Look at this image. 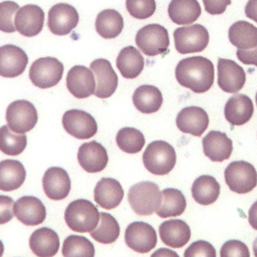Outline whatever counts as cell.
I'll use <instances>...</instances> for the list:
<instances>
[{"label":"cell","instance_id":"39","mask_svg":"<svg viewBox=\"0 0 257 257\" xmlns=\"http://www.w3.org/2000/svg\"><path fill=\"white\" fill-rule=\"evenodd\" d=\"M127 12L137 19H147L156 11L155 0H125Z\"/></svg>","mask_w":257,"mask_h":257},{"label":"cell","instance_id":"17","mask_svg":"<svg viewBox=\"0 0 257 257\" xmlns=\"http://www.w3.org/2000/svg\"><path fill=\"white\" fill-rule=\"evenodd\" d=\"M28 63V56L24 50L13 44L0 46V75L16 77L22 74Z\"/></svg>","mask_w":257,"mask_h":257},{"label":"cell","instance_id":"6","mask_svg":"<svg viewBox=\"0 0 257 257\" xmlns=\"http://www.w3.org/2000/svg\"><path fill=\"white\" fill-rule=\"evenodd\" d=\"M175 47L181 54L203 51L209 43V32L201 24L179 27L174 32Z\"/></svg>","mask_w":257,"mask_h":257},{"label":"cell","instance_id":"51","mask_svg":"<svg viewBox=\"0 0 257 257\" xmlns=\"http://www.w3.org/2000/svg\"><path fill=\"white\" fill-rule=\"evenodd\" d=\"M255 100H256V104H257V92H256V96H255Z\"/></svg>","mask_w":257,"mask_h":257},{"label":"cell","instance_id":"5","mask_svg":"<svg viewBox=\"0 0 257 257\" xmlns=\"http://www.w3.org/2000/svg\"><path fill=\"white\" fill-rule=\"evenodd\" d=\"M225 182L232 192L246 194L257 185V172L254 166L245 161L230 163L224 172Z\"/></svg>","mask_w":257,"mask_h":257},{"label":"cell","instance_id":"42","mask_svg":"<svg viewBox=\"0 0 257 257\" xmlns=\"http://www.w3.org/2000/svg\"><path fill=\"white\" fill-rule=\"evenodd\" d=\"M184 257H216V250L208 241L199 240L185 250Z\"/></svg>","mask_w":257,"mask_h":257},{"label":"cell","instance_id":"34","mask_svg":"<svg viewBox=\"0 0 257 257\" xmlns=\"http://www.w3.org/2000/svg\"><path fill=\"white\" fill-rule=\"evenodd\" d=\"M123 28L122 16L114 9L100 11L95 19L96 32L105 39L115 38Z\"/></svg>","mask_w":257,"mask_h":257},{"label":"cell","instance_id":"46","mask_svg":"<svg viewBox=\"0 0 257 257\" xmlns=\"http://www.w3.org/2000/svg\"><path fill=\"white\" fill-rule=\"evenodd\" d=\"M245 15L257 23V0H249L245 6Z\"/></svg>","mask_w":257,"mask_h":257},{"label":"cell","instance_id":"19","mask_svg":"<svg viewBox=\"0 0 257 257\" xmlns=\"http://www.w3.org/2000/svg\"><path fill=\"white\" fill-rule=\"evenodd\" d=\"M176 124L185 134L201 137L209 125V116L202 107L187 106L178 113Z\"/></svg>","mask_w":257,"mask_h":257},{"label":"cell","instance_id":"9","mask_svg":"<svg viewBox=\"0 0 257 257\" xmlns=\"http://www.w3.org/2000/svg\"><path fill=\"white\" fill-rule=\"evenodd\" d=\"M37 118L35 106L24 99L11 102L6 109L7 125L16 134L23 135L31 131L35 126Z\"/></svg>","mask_w":257,"mask_h":257},{"label":"cell","instance_id":"38","mask_svg":"<svg viewBox=\"0 0 257 257\" xmlns=\"http://www.w3.org/2000/svg\"><path fill=\"white\" fill-rule=\"evenodd\" d=\"M26 145L27 139L25 134H16L8 125L0 127V151L5 155L17 156L24 151Z\"/></svg>","mask_w":257,"mask_h":257},{"label":"cell","instance_id":"21","mask_svg":"<svg viewBox=\"0 0 257 257\" xmlns=\"http://www.w3.org/2000/svg\"><path fill=\"white\" fill-rule=\"evenodd\" d=\"M13 213L18 221L27 226L39 225L46 217L43 203L33 196L19 198L13 206Z\"/></svg>","mask_w":257,"mask_h":257},{"label":"cell","instance_id":"13","mask_svg":"<svg viewBox=\"0 0 257 257\" xmlns=\"http://www.w3.org/2000/svg\"><path fill=\"white\" fill-rule=\"evenodd\" d=\"M95 76L94 95L99 98L111 96L117 87V75L112 69L110 62L104 58H98L90 63L89 68Z\"/></svg>","mask_w":257,"mask_h":257},{"label":"cell","instance_id":"49","mask_svg":"<svg viewBox=\"0 0 257 257\" xmlns=\"http://www.w3.org/2000/svg\"><path fill=\"white\" fill-rule=\"evenodd\" d=\"M253 252H254L255 257H257V238L253 242Z\"/></svg>","mask_w":257,"mask_h":257},{"label":"cell","instance_id":"23","mask_svg":"<svg viewBox=\"0 0 257 257\" xmlns=\"http://www.w3.org/2000/svg\"><path fill=\"white\" fill-rule=\"evenodd\" d=\"M254 112L251 98L246 94L237 93L232 95L224 107L225 118L232 125H242L250 120Z\"/></svg>","mask_w":257,"mask_h":257},{"label":"cell","instance_id":"3","mask_svg":"<svg viewBox=\"0 0 257 257\" xmlns=\"http://www.w3.org/2000/svg\"><path fill=\"white\" fill-rule=\"evenodd\" d=\"M176 152L165 141H155L148 145L143 154L145 168L152 174L164 176L169 174L176 165Z\"/></svg>","mask_w":257,"mask_h":257},{"label":"cell","instance_id":"25","mask_svg":"<svg viewBox=\"0 0 257 257\" xmlns=\"http://www.w3.org/2000/svg\"><path fill=\"white\" fill-rule=\"evenodd\" d=\"M159 233L163 243L172 248L185 246L191 238L189 225L180 219H172L163 222L159 227Z\"/></svg>","mask_w":257,"mask_h":257},{"label":"cell","instance_id":"2","mask_svg":"<svg viewBox=\"0 0 257 257\" xmlns=\"http://www.w3.org/2000/svg\"><path fill=\"white\" fill-rule=\"evenodd\" d=\"M64 220L72 231L87 233L96 228L99 212L90 201L78 199L68 204L64 212Z\"/></svg>","mask_w":257,"mask_h":257},{"label":"cell","instance_id":"44","mask_svg":"<svg viewBox=\"0 0 257 257\" xmlns=\"http://www.w3.org/2000/svg\"><path fill=\"white\" fill-rule=\"evenodd\" d=\"M206 12L211 15H219L225 12L231 0H203Z\"/></svg>","mask_w":257,"mask_h":257},{"label":"cell","instance_id":"4","mask_svg":"<svg viewBox=\"0 0 257 257\" xmlns=\"http://www.w3.org/2000/svg\"><path fill=\"white\" fill-rule=\"evenodd\" d=\"M127 201L138 215H152L161 202V191L154 182L143 181L133 185L127 193Z\"/></svg>","mask_w":257,"mask_h":257},{"label":"cell","instance_id":"26","mask_svg":"<svg viewBox=\"0 0 257 257\" xmlns=\"http://www.w3.org/2000/svg\"><path fill=\"white\" fill-rule=\"evenodd\" d=\"M29 246L37 257H53L59 249V237L55 231L42 227L31 234Z\"/></svg>","mask_w":257,"mask_h":257},{"label":"cell","instance_id":"31","mask_svg":"<svg viewBox=\"0 0 257 257\" xmlns=\"http://www.w3.org/2000/svg\"><path fill=\"white\" fill-rule=\"evenodd\" d=\"M186 206V198L180 190L167 188L161 192V202L156 213L161 218L177 217L184 213Z\"/></svg>","mask_w":257,"mask_h":257},{"label":"cell","instance_id":"27","mask_svg":"<svg viewBox=\"0 0 257 257\" xmlns=\"http://www.w3.org/2000/svg\"><path fill=\"white\" fill-rule=\"evenodd\" d=\"M116 67L120 74L127 79L138 77L144 69L145 59L141 52L134 46L122 48L115 60Z\"/></svg>","mask_w":257,"mask_h":257},{"label":"cell","instance_id":"11","mask_svg":"<svg viewBox=\"0 0 257 257\" xmlns=\"http://www.w3.org/2000/svg\"><path fill=\"white\" fill-rule=\"evenodd\" d=\"M62 125L70 136L86 140L93 137L97 132V124L91 114L80 109H70L62 116Z\"/></svg>","mask_w":257,"mask_h":257},{"label":"cell","instance_id":"12","mask_svg":"<svg viewBox=\"0 0 257 257\" xmlns=\"http://www.w3.org/2000/svg\"><path fill=\"white\" fill-rule=\"evenodd\" d=\"M79 16L76 9L66 3H57L48 11L47 26L55 35H66L74 29Z\"/></svg>","mask_w":257,"mask_h":257},{"label":"cell","instance_id":"43","mask_svg":"<svg viewBox=\"0 0 257 257\" xmlns=\"http://www.w3.org/2000/svg\"><path fill=\"white\" fill-rule=\"evenodd\" d=\"M13 206L14 202L12 198L0 195V225L8 223L13 218Z\"/></svg>","mask_w":257,"mask_h":257},{"label":"cell","instance_id":"50","mask_svg":"<svg viewBox=\"0 0 257 257\" xmlns=\"http://www.w3.org/2000/svg\"><path fill=\"white\" fill-rule=\"evenodd\" d=\"M3 252H4V245H3L2 241H0V257H2Z\"/></svg>","mask_w":257,"mask_h":257},{"label":"cell","instance_id":"16","mask_svg":"<svg viewBox=\"0 0 257 257\" xmlns=\"http://www.w3.org/2000/svg\"><path fill=\"white\" fill-rule=\"evenodd\" d=\"M66 87L76 98L90 96L95 89V79L92 71L83 65H74L67 72Z\"/></svg>","mask_w":257,"mask_h":257},{"label":"cell","instance_id":"41","mask_svg":"<svg viewBox=\"0 0 257 257\" xmlns=\"http://www.w3.org/2000/svg\"><path fill=\"white\" fill-rule=\"evenodd\" d=\"M220 257H250L249 249L239 240L226 241L220 249Z\"/></svg>","mask_w":257,"mask_h":257},{"label":"cell","instance_id":"15","mask_svg":"<svg viewBox=\"0 0 257 257\" xmlns=\"http://www.w3.org/2000/svg\"><path fill=\"white\" fill-rule=\"evenodd\" d=\"M217 65L218 85L223 91L235 93L243 88L246 81V74L239 64L231 59L219 58Z\"/></svg>","mask_w":257,"mask_h":257},{"label":"cell","instance_id":"47","mask_svg":"<svg viewBox=\"0 0 257 257\" xmlns=\"http://www.w3.org/2000/svg\"><path fill=\"white\" fill-rule=\"evenodd\" d=\"M248 221L254 230H257V201L253 203L248 212Z\"/></svg>","mask_w":257,"mask_h":257},{"label":"cell","instance_id":"7","mask_svg":"<svg viewBox=\"0 0 257 257\" xmlns=\"http://www.w3.org/2000/svg\"><path fill=\"white\" fill-rule=\"evenodd\" d=\"M136 43L148 56H156L168 50L170 39L168 30L160 24H148L136 35Z\"/></svg>","mask_w":257,"mask_h":257},{"label":"cell","instance_id":"20","mask_svg":"<svg viewBox=\"0 0 257 257\" xmlns=\"http://www.w3.org/2000/svg\"><path fill=\"white\" fill-rule=\"evenodd\" d=\"M80 167L87 173L101 172L107 165L108 156L102 145L95 141L82 144L77 153Z\"/></svg>","mask_w":257,"mask_h":257},{"label":"cell","instance_id":"29","mask_svg":"<svg viewBox=\"0 0 257 257\" xmlns=\"http://www.w3.org/2000/svg\"><path fill=\"white\" fill-rule=\"evenodd\" d=\"M168 14L175 24H192L200 17L201 7L197 0H172Z\"/></svg>","mask_w":257,"mask_h":257},{"label":"cell","instance_id":"30","mask_svg":"<svg viewBox=\"0 0 257 257\" xmlns=\"http://www.w3.org/2000/svg\"><path fill=\"white\" fill-rule=\"evenodd\" d=\"M133 102L136 108L143 113L157 112L163 103V95L154 85L144 84L139 86L133 94Z\"/></svg>","mask_w":257,"mask_h":257},{"label":"cell","instance_id":"45","mask_svg":"<svg viewBox=\"0 0 257 257\" xmlns=\"http://www.w3.org/2000/svg\"><path fill=\"white\" fill-rule=\"evenodd\" d=\"M236 55L242 63L257 66V46L251 49H238Z\"/></svg>","mask_w":257,"mask_h":257},{"label":"cell","instance_id":"8","mask_svg":"<svg viewBox=\"0 0 257 257\" xmlns=\"http://www.w3.org/2000/svg\"><path fill=\"white\" fill-rule=\"evenodd\" d=\"M63 74V64L55 57H40L30 66L29 78L39 88L56 85Z\"/></svg>","mask_w":257,"mask_h":257},{"label":"cell","instance_id":"35","mask_svg":"<svg viewBox=\"0 0 257 257\" xmlns=\"http://www.w3.org/2000/svg\"><path fill=\"white\" fill-rule=\"evenodd\" d=\"M90 236L102 244H111L119 236V225L114 217L108 213H99V223L90 232Z\"/></svg>","mask_w":257,"mask_h":257},{"label":"cell","instance_id":"33","mask_svg":"<svg viewBox=\"0 0 257 257\" xmlns=\"http://www.w3.org/2000/svg\"><path fill=\"white\" fill-rule=\"evenodd\" d=\"M191 191L197 203L207 206L217 201L220 195V185L214 177L203 175L194 181Z\"/></svg>","mask_w":257,"mask_h":257},{"label":"cell","instance_id":"22","mask_svg":"<svg viewBox=\"0 0 257 257\" xmlns=\"http://www.w3.org/2000/svg\"><path fill=\"white\" fill-rule=\"evenodd\" d=\"M204 155L213 162H223L228 160L233 151L232 140L225 133L211 131L202 141Z\"/></svg>","mask_w":257,"mask_h":257},{"label":"cell","instance_id":"18","mask_svg":"<svg viewBox=\"0 0 257 257\" xmlns=\"http://www.w3.org/2000/svg\"><path fill=\"white\" fill-rule=\"evenodd\" d=\"M42 187L45 195L54 201L66 198L70 192L71 182L64 169L51 167L45 171L42 178Z\"/></svg>","mask_w":257,"mask_h":257},{"label":"cell","instance_id":"32","mask_svg":"<svg viewBox=\"0 0 257 257\" xmlns=\"http://www.w3.org/2000/svg\"><path fill=\"white\" fill-rule=\"evenodd\" d=\"M228 37L238 49L254 48L257 46V27L247 21H237L230 26Z\"/></svg>","mask_w":257,"mask_h":257},{"label":"cell","instance_id":"37","mask_svg":"<svg viewBox=\"0 0 257 257\" xmlns=\"http://www.w3.org/2000/svg\"><path fill=\"white\" fill-rule=\"evenodd\" d=\"M117 147L124 153L137 154L142 151L145 145L143 133L134 127L120 128L115 137Z\"/></svg>","mask_w":257,"mask_h":257},{"label":"cell","instance_id":"28","mask_svg":"<svg viewBox=\"0 0 257 257\" xmlns=\"http://www.w3.org/2000/svg\"><path fill=\"white\" fill-rule=\"evenodd\" d=\"M26 177L24 166L16 160H4L0 162V190L4 192L14 191L21 187Z\"/></svg>","mask_w":257,"mask_h":257},{"label":"cell","instance_id":"36","mask_svg":"<svg viewBox=\"0 0 257 257\" xmlns=\"http://www.w3.org/2000/svg\"><path fill=\"white\" fill-rule=\"evenodd\" d=\"M94 246L85 237L69 235L63 241V257H94Z\"/></svg>","mask_w":257,"mask_h":257},{"label":"cell","instance_id":"40","mask_svg":"<svg viewBox=\"0 0 257 257\" xmlns=\"http://www.w3.org/2000/svg\"><path fill=\"white\" fill-rule=\"evenodd\" d=\"M19 8V5L13 1L7 0L0 3V31L7 33L15 31L13 17Z\"/></svg>","mask_w":257,"mask_h":257},{"label":"cell","instance_id":"48","mask_svg":"<svg viewBox=\"0 0 257 257\" xmlns=\"http://www.w3.org/2000/svg\"><path fill=\"white\" fill-rule=\"evenodd\" d=\"M151 257H179V255L171 250V249H167V248H160L157 249L152 255Z\"/></svg>","mask_w":257,"mask_h":257},{"label":"cell","instance_id":"24","mask_svg":"<svg viewBox=\"0 0 257 257\" xmlns=\"http://www.w3.org/2000/svg\"><path fill=\"white\" fill-rule=\"evenodd\" d=\"M122 198V187L115 179L101 178L94 188V201L103 209L111 210L117 207Z\"/></svg>","mask_w":257,"mask_h":257},{"label":"cell","instance_id":"10","mask_svg":"<svg viewBox=\"0 0 257 257\" xmlns=\"http://www.w3.org/2000/svg\"><path fill=\"white\" fill-rule=\"evenodd\" d=\"M124 241L127 247L138 253H148L158 242L155 229L146 222H133L124 231Z\"/></svg>","mask_w":257,"mask_h":257},{"label":"cell","instance_id":"14","mask_svg":"<svg viewBox=\"0 0 257 257\" xmlns=\"http://www.w3.org/2000/svg\"><path fill=\"white\" fill-rule=\"evenodd\" d=\"M44 12L33 4L20 7L14 16V27L21 35L32 37L39 34L43 28Z\"/></svg>","mask_w":257,"mask_h":257},{"label":"cell","instance_id":"1","mask_svg":"<svg viewBox=\"0 0 257 257\" xmlns=\"http://www.w3.org/2000/svg\"><path fill=\"white\" fill-rule=\"evenodd\" d=\"M177 81L196 93L208 91L214 83L213 62L204 56H191L182 59L176 66Z\"/></svg>","mask_w":257,"mask_h":257}]
</instances>
